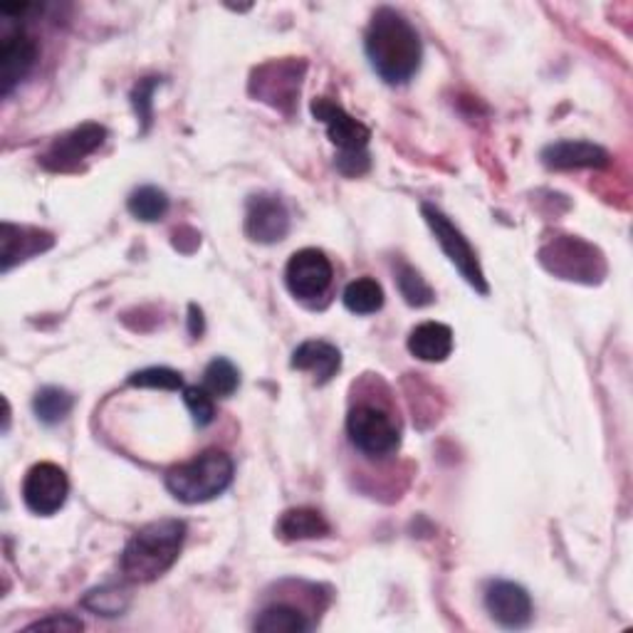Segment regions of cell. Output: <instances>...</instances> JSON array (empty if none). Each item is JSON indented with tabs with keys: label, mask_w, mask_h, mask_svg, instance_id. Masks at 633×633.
Here are the masks:
<instances>
[{
	"label": "cell",
	"mask_w": 633,
	"mask_h": 633,
	"mask_svg": "<svg viewBox=\"0 0 633 633\" xmlns=\"http://www.w3.org/2000/svg\"><path fill=\"white\" fill-rule=\"evenodd\" d=\"M366 57L386 85H406L421 67L423 45L416 28L394 8H379L364 35Z\"/></svg>",
	"instance_id": "1"
},
{
	"label": "cell",
	"mask_w": 633,
	"mask_h": 633,
	"mask_svg": "<svg viewBox=\"0 0 633 633\" xmlns=\"http://www.w3.org/2000/svg\"><path fill=\"white\" fill-rule=\"evenodd\" d=\"M186 539L183 519H157L139 529L121 552V575L131 584H149L176 565Z\"/></svg>",
	"instance_id": "2"
},
{
	"label": "cell",
	"mask_w": 633,
	"mask_h": 633,
	"mask_svg": "<svg viewBox=\"0 0 633 633\" xmlns=\"http://www.w3.org/2000/svg\"><path fill=\"white\" fill-rule=\"evenodd\" d=\"M233 458L223 451H203L189 463L173 465L167 473V490L186 505L208 503V500L226 493L233 483Z\"/></svg>",
	"instance_id": "3"
},
{
	"label": "cell",
	"mask_w": 633,
	"mask_h": 633,
	"mask_svg": "<svg viewBox=\"0 0 633 633\" xmlns=\"http://www.w3.org/2000/svg\"><path fill=\"white\" fill-rule=\"evenodd\" d=\"M346 436L356 451L369 458H389L401 446V431L391 414L372 404L352 408L346 416Z\"/></svg>",
	"instance_id": "4"
},
{
	"label": "cell",
	"mask_w": 633,
	"mask_h": 633,
	"mask_svg": "<svg viewBox=\"0 0 633 633\" xmlns=\"http://www.w3.org/2000/svg\"><path fill=\"white\" fill-rule=\"evenodd\" d=\"M421 213L428 223V228L433 230L438 245H441V250L446 253V258L455 265V270L463 275L465 282L471 285L475 292L487 294L490 288H487L485 272L483 268H480L478 255L463 233L453 226L451 218H448L443 211H438L436 206H431V203H423Z\"/></svg>",
	"instance_id": "5"
},
{
	"label": "cell",
	"mask_w": 633,
	"mask_h": 633,
	"mask_svg": "<svg viewBox=\"0 0 633 633\" xmlns=\"http://www.w3.org/2000/svg\"><path fill=\"white\" fill-rule=\"evenodd\" d=\"M69 495V480L63 468L55 463H35L23 480L25 507L35 515H55L63 509Z\"/></svg>",
	"instance_id": "6"
},
{
	"label": "cell",
	"mask_w": 633,
	"mask_h": 633,
	"mask_svg": "<svg viewBox=\"0 0 633 633\" xmlns=\"http://www.w3.org/2000/svg\"><path fill=\"white\" fill-rule=\"evenodd\" d=\"M334 278V268L330 258L322 250L316 248H304L298 250L288 260V268H285V282H288V290L298 300H316L330 290Z\"/></svg>",
	"instance_id": "7"
},
{
	"label": "cell",
	"mask_w": 633,
	"mask_h": 633,
	"mask_svg": "<svg viewBox=\"0 0 633 633\" xmlns=\"http://www.w3.org/2000/svg\"><path fill=\"white\" fill-rule=\"evenodd\" d=\"M37 63V43L25 28H8L0 35V87L8 97L28 79Z\"/></svg>",
	"instance_id": "8"
},
{
	"label": "cell",
	"mask_w": 633,
	"mask_h": 633,
	"mask_svg": "<svg viewBox=\"0 0 633 633\" xmlns=\"http://www.w3.org/2000/svg\"><path fill=\"white\" fill-rule=\"evenodd\" d=\"M312 115L316 121L326 127V137L332 144L340 149V154H350V151H366L372 139V131L360 119L346 115L342 105H336L330 97H320L312 101Z\"/></svg>",
	"instance_id": "9"
},
{
	"label": "cell",
	"mask_w": 633,
	"mask_h": 633,
	"mask_svg": "<svg viewBox=\"0 0 633 633\" xmlns=\"http://www.w3.org/2000/svg\"><path fill=\"white\" fill-rule=\"evenodd\" d=\"M105 139L107 129L101 125H95V121H87V125L57 137L40 161H43V167L50 171H69L85 157L95 154V151L105 144Z\"/></svg>",
	"instance_id": "10"
},
{
	"label": "cell",
	"mask_w": 633,
	"mask_h": 633,
	"mask_svg": "<svg viewBox=\"0 0 633 633\" xmlns=\"http://www.w3.org/2000/svg\"><path fill=\"white\" fill-rule=\"evenodd\" d=\"M290 233V213L285 203L270 193H260L248 201L245 213V236L253 243L272 245L280 243Z\"/></svg>",
	"instance_id": "11"
},
{
	"label": "cell",
	"mask_w": 633,
	"mask_h": 633,
	"mask_svg": "<svg viewBox=\"0 0 633 633\" xmlns=\"http://www.w3.org/2000/svg\"><path fill=\"white\" fill-rule=\"evenodd\" d=\"M485 609L503 629H525L533 621V597L515 581H493L485 589Z\"/></svg>",
	"instance_id": "12"
},
{
	"label": "cell",
	"mask_w": 633,
	"mask_h": 633,
	"mask_svg": "<svg viewBox=\"0 0 633 633\" xmlns=\"http://www.w3.org/2000/svg\"><path fill=\"white\" fill-rule=\"evenodd\" d=\"M302 63H270L260 67L253 79V92L268 105L285 109L282 101H294L300 95V77H302Z\"/></svg>",
	"instance_id": "13"
},
{
	"label": "cell",
	"mask_w": 633,
	"mask_h": 633,
	"mask_svg": "<svg viewBox=\"0 0 633 633\" xmlns=\"http://www.w3.org/2000/svg\"><path fill=\"white\" fill-rule=\"evenodd\" d=\"M543 163L555 171L601 169L609 163V151L591 141H557L543 149Z\"/></svg>",
	"instance_id": "14"
},
{
	"label": "cell",
	"mask_w": 633,
	"mask_h": 633,
	"mask_svg": "<svg viewBox=\"0 0 633 633\" xmlns=\"http://www.w3.org/2000/svg\"><path fill=\"white\" fill-rule=\"evenodd\" d=\"M292 369L312 372L316 384L324 386L342 369V352L324 340H308L294 350Z\"/></svg>",
	"instance_id": "15"
},
{
	"label": "cell",
	"mask_w": 633,
	"mask_h": 633,
	"mask_svg": "<svg viewBox=\"0 0 633 633\" xmlns=\"http://www.w3.org/2000/svg\"><path fill=\"white\" fill-rule=\"evenodd\" d=\"M408 352L421 362H446L453 352V332L443 322H423L408 334Z\"/></svg>",
	"instance_id": "16"
},
{
	"label": "cell",
	"mask_w": 633,
	"mask_h": 633,
	"mask_svg": "<svg viewBox=\"0 0 633 633\" xmlns=\"http://www.w3.org/2000/svg\"><path fill=\"white\" fill-rule=\"evenodd\" d=\"M53 245V236L35 228H18L13 223H3V272L15 262L33 258Z\"/></svg>",
	"instance_id": "17"
},
{
	"label": "cell",
	"mask_w": 633,
	"mask_h": 633,
	"mask_svg": "<svg viewBox=\"0 0 633 633\" xmlns=\"http://www.w3.org/2000/svg\"><path fill=\"white\" fill-rule=\"evenodd\" d=\"M330 535V525L312 507H292L278 519V537L285 543H302V539H316Z\"/></svg>",
	"instance_id": "18"
},
{
	"label": "cell",
	"mask_w": 633,
	"mask_h": 633,
	"mask_svg": "<svg viewBox=\"0 0 633 633\" xmlns=\"http://www.w3.org/2000/svg\"><path fill=\"white\" fill-rule=\"evenodd\" d=\"M312 626L314 624L302 609L292 607V604H282V601L265 607L253 624L255 631H262V633H304V631H312Z\"/></svg>",
	"instance_id": "19"
},
{
	"label": "cell",
	"mask_w": 633,
	"mask_h": 633,
	"mask_svg": "<svg viewBox=\"0 0 633 633\" xmlns=\"http://www.w3.org/2000/svg\"><path fill=\"white\" fill-rule=\"evenodd\" d=\"M342 302L354 314H374L384 308V290L376 280L360 278L346 285Z\"/></svg>",
	"instance_id": "20"
},
{
	"label": "cell",
	"mask_w": 633,
	"mask_h": 633,
	"mask_svg": "<svg viewBox=\"0 0 633 633\" xmlns=\"http://www.w3.org/2000/svg\"><path fill=\"white\" fill-rule=\"evenodd\" d=\"M73 406H75V396L65 389H60V386H45V389H40L35 394V401H33L35 416L45 426H55L60 421H65L69 411H73Z\"/></svg>",
	"instance_id": "21"
},
{
	"label": "cell",
	"mask_w": 633,
	"mask_h": 633,
	"mask_svg": "<svg viewBox=\"0 0 633 633\" xmlns=\"http://www.w3.org/2000/svg\"><path fill=\"white\" fill-rule=\"evenodd\" d=\"M131 604V594L121 587H99L82 597V607L97 616H121Z\"/></svg>",
	"instance_id": "22"
},
{
	"label": "cell",
	"mask_w": 633,
	"mask_h": 633,
	"mask_svg": "<svg viewBox=\"0 0 633 633\" xmlns=\"http://www.w3.org/2000/svg\"><path fill=\"white\" fill-rule=\"evenodd\" d=\"M240 386V372L238 366L233 364L226 356H218V360H213L206 372H203V389H206L211 396H218V398H230L233 394L238 391Z\"/></svg>",
	"instance_id": "23"
},
{
	"label": "cell",
	"mask_w": 633,
	"mask_h": 633,
	"mask_svg": "<svg viewBox=\"0 0 633 633\" xmlns=\"http://www.w3.org/2000/svg\"><path fill=\"white\" fill-rule=\"evenodd\" d=\"M127 208L135 218L144 221V223H154L167 216L169 196H167V191H161L157 186H141L129 196Z\"/></svg>",
	"instance_id": "24"
},
{
	"label": "cell",
	"mask_w": 633,
	"mask_h": 633,
	"mask_svg": "<svg viewBox=\"0 0 633 633\" xmlns=\"http://www.w3.org/2000/svg\"><path fill=\"white\" fill-rule=\"evenodd\" d=\"M396 282H398V292H401V298L411 304V308H428V304L436 300V292L431 290V285H428L421 275L411 268V265H406V262L398 265Z\"/></svg>",
	"instance_id": "25"
},
{
	"label": "cell",
	"mask_w": 633,
	"mask_h": 633,
	"mask_svg": "<svg viewBox=\"0 0 633 633\" xmlns=\"http://www.w3.org/2000/svg\"><path fill=\"white\" fill-rule=\"evenodd\" d=\"M129 386H139V389H161V391H179L183 389V379L179 372L169 369V366H149L129 376Z\"/></svg>",
	"instance_id": "26"
},
{
	"label": "cell",
	"mask_w": 633,
	"mask_h": 633,
	"mask_svg": "<svg viewBox=\"0 0 633 633\" xmlns=\"http://www.w3.org/2000/svg\"><path fill=\"white\" fill-rule=\"evenodd\" d=\"M183 404L193 416V423L199 428H206L216 418V406H213V396L203 389V386H186L183 389Z\"/></svg>",
	"instance_id": "27"
},
{
	"label": "cell",
	"mask_w": 633,
	"mask_h": 633,
	"mask_svg": "<svg viewBox=\"0 0 633 633\" xmlns=\"http://www.w3.org/2000/svg\"><path fill=\"white\" fill-rule=\"evenodd\" d=\"M161 85V77H147L139 79V85L131 92V105H135L137 117L144 125V131L151 127V115H154V101H151V95L154 89Z\"/></svg>",
	"instance_id": "28"
},
{
	"label": "cell",
	"mask_w": 633,
	"mask_h": 633,
	"mask_svg": "<svg viewBox=\"0 0 633 633\" xmlns=\"http://www.w3.org/2000/svg\"><path fill=\"white\" fill-rule=\"evenodd\" d=\"M82 629H85V624H82V621L73 614H53L28 626V631H63V633H73Z\"/></svg>",
	"instance_id": "29"
},
{
	"label": "cell",
	"mask_w": 633,
	"mask_h": 633,
	"mask_svg": "<svg viewBox=\"0 0 633 633\" xmlns=\"http://www.w3.org/2000/svg\"><path fill=\"white\" fill-rule=\"evenodd\" d=\"M334 163L344 176H362V173L369 171L372 157H369V151H350V154L336 157Z\"/></svg>",
	"instance_id": "30"
},
{
	"label": "cell",
	"mask_w": 633,
	"mask_h": 633,
	"mask_svg": "<svg viewBox=\"0 0 633 633\" xmlns=\"http://www.w3.org/2000/svg\"><path fill=\"white\" fill-rule=\"evenodd\" d=\"M189 312H191V334H193V336H201V332H203V316H201V310L196 308V304H191Z\"/></svg>",
	"instance_id": "31"
}]
</instances>
